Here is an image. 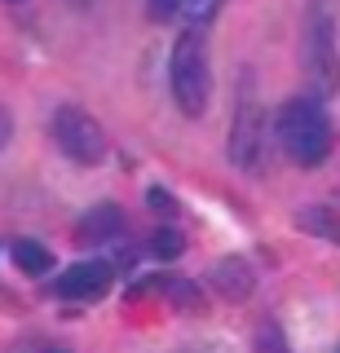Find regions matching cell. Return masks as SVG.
Returning <instances> with one entry per match:
<instances>
[{
    "label": "cell",
    "instance_id": "6da1fadb",
    "mask_svg": "<svg viewBox=\"0 0 340 353\" xmlns=\"http://www.w3.org/2000/svg\"><path fill=\"white\" fill-rule=\"evenodd\" d=\"M274 137H279V150L288 154L301 168H314V163L327 159L332 150V119L318 97H292V102L279 106V119H274Z\"/></svg>",
    "mask_w": 340,
    "mask_h": 353
},
{
    "label": "cell",
    "instance_id": "7a4b0ae2",
    "mask_svg": "<svg viewBox=\"0 0 340 353\" xmlns=\"http://www.w3.org/2000/svg\"><path fill=\"white\" fill-rule=\"evenodd\" d=\"M168 88L177 97V106L186 115H203L208 97H212V66H208V44L199 31H186L172 44L168 58Z\"/></svg>",
    "mask_w": 340,
    "mask_h": 353
},
{
    "label": "cell",
    "instance_id": "3957f363",
    "mask_svg": "<svg viewBox=\"0 0 340 353\" xmlns=\"http://www.w3.org/2000/svg\"><path fill=\"white\" fill-rule=\"evenodd\" d=\"M53 141H58V150L67 154V159L84 163V168L102 163L106 150H111L102 124H97L89 110H80V106H58V115H53Z\"/></svg>",
    "mask_w": 340,
    "mask_h": 353
},
{
    "label": "cell",
    "instance_id": "277c9868",
    "mask_svg": "<svg viewBox=\"0 0 340 353\" xmlns=\"http://www.w3.org/2000/svg\"><path fill=\"white\" fill-rule=\"evenodd\" d=\"M261 146H266V132H261V102L257 97H239L234 124H230V159H234V168H257Z\"/></svg>",
    "mask_w": 340,
    "mask_h": 353
},
{
    "label": "cell",
    "instance_id": "5b68a950",
    "mask_svg": "<svg viewBox=\"0 0 340 353\" xmlns=\"http://www.w3.org/2000/svg\"><path fill=\"white\" fill-rule=\"evenodd\" d=\"M305 66H310V80L323 88L336 84V40H332V18L327 9L310 14V31H305Z\"/></svg>",
    "mask_w": 340,
    "mask_h": 353
},
{
    "label": "cell",
    "instance_id": "8992f818",
    "mask_svg": "<svg viewBox=\"0 0 340 353\" xmlns=\"http://www.w3.org/2000/svg\"><path fill=\"white\" fill-rule=\"evenodd\" d=\"M111 279H115V270L106 261H80L53 283V292L67 296V301H93V296H102L111 287Z\"/></svg>",
    "mask_w": 340,
    "mask_h": 353
},
{
    "label": "cell",
    "instance_id": "52a82bcc",
    "mask_svg": "<svg viewBox=\"0 0 340 353\" xmlns=\"http://www.w3.org/2000/svg\"><path fill=\"white\" fill-rule=\"evenodd\" d=\"M124 234V212H119L115 203H102V208H89V212L80 216V225H75V239L97 248V243L106 239H119Z\"/></svg>",
    "mask_w": 340,
    "mask_h": 353
},
{
    "label": "cell",
    "instance_id": "ba28073f",
    "mask_svg": "<svg viewBox=\"0 0 340 353\" xmlns=\"http://www.w3.org/2000/svg\"><path fill=\"white\" fill-rule=\"evenodd\" d=\"M212 287H217V296H226V301H248L257 279H252V270L243 261H221L212 270Z\"/></svg>",
    "mask_w": 340,
    "mask_h": 353
},
{
    "label": "cell",
    "instance_id": "9c48e42d",
    "mask_svg": "<svg viewBox=\"0 0 340 353\" xmlns=\"http://www.w3.org/2000/svg\"><path fill=\"white\" fill-rule=\"evenodd\" d=\"M14 265H18L23 274H49L53 256H49V248H45V243H31V239H23V243H14Z\"/></svg>",
    "mask_w": 340,
    "mask_h": 353
},
{
    "label": "cell",
    "instance_id": "30bf717a",
    "mask_svg": "<svg viewBox=\"0 0 340 353\" xmlns=\"http://www.w3.org/2000/svg\"><path fill=\"white\" fill-rule=\"evenodd\" d=\"M146 9H150L155 22H172V18L190 14V0H146Z\"/></svg>",
    "mask_w": 340,
    "mask_h": 353
},
{
    "label": "cell",
    "instance_id": "8fae6325",
    "mask_svg": "<svg viewBox=\"0 0 340 353\" xmlns=\"http://www.w3.org/2000/svg\"><path fill=\"white\" fill-rule=\"evenodd\" d=\"M150 243H155V256H181V234H172V230H159Z\"/></svg>",
    "mask_w": 340,
    "mask_h": 353
},
{
    "label": "cell",
    "instance_id": "7c38bea8",
    "mask_svg": "<svg viewBox=\"0 0 340 353\" xmlns=\"http://www.w3.org/2000/svg\"><path fill=\"white\" fill-rule=\"evenodd\" d=\"M9 137H14V119H9V110L0 106V150L9 146Z\"/></svg>",
    "mask_w": 340,
    "mask_h": 353
},
{
    "label": "cell",
    "instance_id": "4fadbf2b",
    "mask_svg": "<svg viewBox=\"0 0 340 353\" xmlns=\"http://www.w3.org/2000/svg\"><path fill=\"white\" fill-rule=\"evenodd\" d=\"M150 203L163 208V212H172V203H168V194H163V190H150Z\"/></svg>",
    "mask_w": 340,
    "mask_h": 353
},
{
    "label": "cell",
    "instance_id": "5bb4252c",
    "mask_svg": "<svg viewBox=\"0 0 340 353\" xmlns=\"http://www.w3.org/2000/svg\"><path fill=\"white\" fill-rule=\"evenodd\" d=\"M336 353H340V349H336Z\"/></svg>",
    "mask_w": 340,
    "mask_h": 353
}]
</instances>
